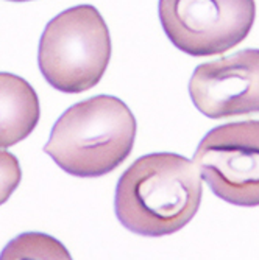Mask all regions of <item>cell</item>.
Instances as JSON below:
<instances>
[{
    "label": "cell",
    "instance_id": "3",
    "mask_svg": "<svg viewBox=\"0 0 259 260\" xmlns=\"http://www.w3.org/2000/svg\"><path fill=\"white\" fill-rule=\"evenodd\" d=\"M109 58V31L92 5L72 7L55 16L39 41L41 74L64 93H80L96 86L105 75Z\"/></svg>",
    "mask_w": 259,
    "mask_h": 260
},
{
    "label": "cell",
    "instance_id": "7",
    "mask_svg": "<svg viewBox=\"0 0 259 260\" xmlns=\"http://www.w3.org/2000/svg\"><path fill=\"white\" fill-rule=\"evenodd\" d=\"M39 100L23 78L0 72V148L27 139L39 122Z\"/></svg>",
    "mask_w": 259,
    "mask_h": 260
},
{
    "label": "cell",
    "instance_id": "8",
    "mask_svg": "<svg viewBox=\"0 0 259 260\" xmlns=\"http://www.w3.org/2000/svg\"><path fill=\"white\" fill-rule=\"evenodd\" d=\"M0 258H70V254L50 235L27 232L11 240Z\"/></svg>",
    "mask_w": 259,
    "mask_h": 260
},
{
    "label": "cell",
    "instance_id": "4",
    "mask_svg": "<svg viewBox=\"0 0 259 260\" xmlns=\"http://www.w3.org/2000/svg\"><path fill=\"white\" fill-rule=\"evenodd\" d=\"M159 20L170 42L195 56H216L250 33L254 0H159Z\"/></svg>",
    "mask_w": 259,
    "mask_h": 260
},
{
    "label": "cell",
    "instance_id": "6",
    "mask_svg": "<svg viewBox=\"0 0 259 260\" xmlns=\"http://www.w3.org/2000/svg\"><path fill=\"white\" fill-rule=\"evenodd\" d=\"M189 93L195 108L209 119L259 112V50L248 49L200 64Z\"/></svg>",
    "mask_w": 259,
    "mask_h": 260
},
{
    "label": "cell",
    "instance_id": "9",
    "mask_svg": "<svg viewBox=\"0 0 259 260\" xmlns=\"http://www.w3.org/2000/svg\"><path fill=\"white\" fill-rule=\"evenodd\" d=\"M22 178L19 160L14 154L0 150V206L13 195Z\"/></svg>",
    "mask_w": 259,
    "mask_h": 260
},
{
    "label": "cell",
    "instance_id": "5",
    "mask_svg": "<svg viewBox=\"0 0 259 260\" xmlns=\"http://www.w3.org/2000/svg\"><path fill=\"white\" fill-rule=\"evenodd\" d=\"M194 164L220 200L241 207L259 206V120L211 129L197 147Z\"/></svg>",
    "mask_w": 259,
    "mask_h": 260
},
{
    "label": "cell",
    "instance_id": "2",
    "mask_svg": "<svg viewBox=\"0 0 259 260\" xmlns=\"http://www.w3.org/2000/svg\"><path fill=\"white\" fill-rule=\"evenodd\" d=\"M134 139L136 120L130 108L117 97L96 95L60 117L44 151L69 175L97 178L130 156Z\"/></svg>",
    "mask_w": 259,
    "mask_h": 260
},
{
    "label": "cell",
    "instance_id": "1",
    "mask_svg": "<svg viewBox=\"0 0 259 260\" xmlns=\"http://www.w3.org/2000/svg\"><path fill=\"white\" fill-rule=\"evenodd\" d=\"M202 193V176L192 160L175 153L147 154L121 176L116 215L134 234L169 235L195 217Z\"/></svg>",
    "mask_w": 259,
    "mask_h": 260
},
{
    "label": "cell",
    "instance_id": "10",
    "mask_svg": "<svg viewBox=\"0 0 259 260\" xmlns=\"http://www.w3.org/2000/svg\"><path fill=\"white\" fill-rule=\"evenodd\" d=\"M10 2H30V0H10Z\"/></svg>",
    "mask_w": 259,
    "mask_h": 260
}]
</instances>
